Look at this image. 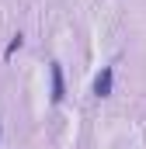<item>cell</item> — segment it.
<instances>
[{
	"label": "cell",
	"mask_w": 146,
	"mask_h": 149,
	"mask_svg": "<svg viewBox=\"0 0 146 149\" xmlns=\"http://www.w3.org/2000/svg\"><path fill=\"white\" fill-rule=\"evenodd\" d=\"M111 80H115V70H111V66H105V70H101V76L94 80V94H98V97H108V94H111Z\"/></svg>",
	"instance_id": "1"
},
{
	"label": "cell",
	"mask_w": 146,
	"mask_h": 149,
	"mask_svg": "<svg viewBox=\"0 0 146 149\" xmlns=\"http://www.w3.org/2000/svg\"><path fill=\"white\" fill-rule=\"evenodd\" d=\"M49 73H52V101L59 104V101H63V70L52 63V70H49Z\"/></svg>",
	"instance_id": "2"
}]
</instances>
